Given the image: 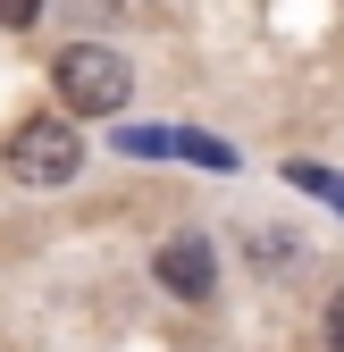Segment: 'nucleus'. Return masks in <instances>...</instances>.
Wrapping results in <instances>:
<instances>
[{"mask_svg":"<svg viewBox=\"0 0 344 352\" xmlns=\"http://www.w3.org/2000/svg\"><path fill=\"white\" fill-rule=\"evenodd\" d=\"M51 84H59V101L76 118H118L126 93H135V67L118 59V42H67L51 59Z\"/></svg>","mask_w":344,"mask_h":352,"instance_id":"nucleus-1","label":"nucleus"},{"mask_svg":"<svg viewBox=\"0 0 344 352\" xmlns=\"http://www.w3.org/2000/svg\"><path fill=\"white\" fill-rule=\"evenodd\" d=\"M76 168H84V135L67 118H25L9 135V176L17 185H67Z\"/></svg>","mask_w":344,"mask_h":352,"instance_id":"nucleus-2","label":"nucleus"},{"mask_svg":"<svg viewBox=\"0 0 344 352\" xmlns=\"http://www.w3.org/2000/svg\"><path fill=\"white\" fill-rule=\"evenodd\" d=\"M151 277L177 302H210V294H219V252H210V235H168L151 252Z\"/></svg>","mask_w":344,"mask_h":352,"instance_id":"nucleus-3","label":"nucleus"},{"mask_svg":"<svg viewBox=\"0 0 344 352\" xmlns=\"http://www.w3.org/2000/svg\"><path fill=\"white\" fill-rule=\"evenodd\" d=\"M118 151H135V160H202V168H227V143H210V135H168V126H126Z\"/></svg>","mask_w":344,"mask_h":352,"instance_id":"nucleus-4","label":"nucleus"},{"mask_svg":"<svg viewBox=\"0 0 344 352\" xmlns=\"http://www.w3.org/2000/svg\"><path fill=\"white\" fill-rule=\"evenodd\" d=\"M286 176H294V185H303V193H327V201L344 210V185H336V176H327V168H311V160H294Z\"/></svg>","mask_w":344,"mask_h":352,"instance_id":"nucleus-5","label":"nucleus"},{"mask_svg":"<svg viewBox=\"0 0 344 352\" xmlns=\"http://www.w3.org/2000/svg\"><path fill=\"white\" fill-rule=\"evenodd\" d=\"M42 17V0H0V25H34Z\"/></svg>","mask_w":344,"mask_h":352,"instance_id":"nucleus-6","label":"nucleus"},{"mask_svg":"<svg viewBox=\"0 0 344 352\" xmlns=\"http://www.w3.org/2000/svg\"><path fill=\"white\" fill-rule=\"evenodd\" d=\"M319 327H327V344H336V352H344V294H336V302H327V319H319Z\"/></svg>","mask_w":344,"mask_h":352,"instance_id":"nucleus-7","label":"nucleus"}]
</instances>
